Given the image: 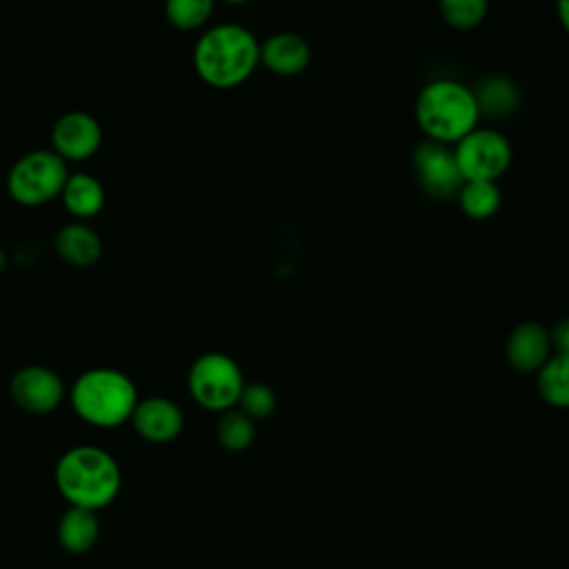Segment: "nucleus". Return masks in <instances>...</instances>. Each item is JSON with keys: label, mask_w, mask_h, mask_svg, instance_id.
Masks as SVG:
<instances>
[{"label": "nucleus", "mask_w": 569, "mask_h": 569, "mask_svg": "<svg viewBox=\"0 0 569 569\" xmlns=\"http://www.w3.org/2000/svg\"><path fill=\"white\" fill-rule=\"evenodd\" d=\"M260 64L256 36L236 22L209 27L193 47V69L213 89H233L249 80Z\"/></svg>", "instance_id": "obj_1"}, {"label": "nucleus", "mask_w": 569, "mask_h": 569, "mask_svg": "<svg viewBox=\"0 0 569 569\" xmlns=\"http://www.w3.org/2000/svg\"><path fill=\"white\" fill-rule=\"evenodd\" d=\"M122 476L116 458L93 445L64 451L56 465V487L69 507L104 509L120 491Z\"/></svg>", "instance_id": "obj_2"}, {"label": "nucleus", "mask_w": 569, "mask_h": 569, "mask_svg": "<svg viewBox=\"0 0 569 569\" xmlns=\"http://www.w3.org/2000/svg\"><path fill=\"white\" fill-rule=\"evenodd\" d=\"M416 120L427 140L456 144L473 131L480 120L473 89L453 78L427 82L416 100Z\"/></svg>", "instance_id": "obj_3"}, {"label": "nucleus", "mask_w": 569, "mask_h": 569, "mask_svg": "<svg viewBox=\"0 0 569 569\" xmlns=\"http://www.w3.org/2000/svg\"><path fill=\"white\" fill-rule=\"evenodd\" d=\"M136 405V385L127 373L111 367L87 369L71 387L73 411L100 429H113L131 420Z\"/></svg>", "instance_id": "obj_4"}, {"label": "nucleus", "mask_w": 569, "mask_h": 569, "mask_svg": "<svg viewBox=\"0 0 569 569\" xmlns=\"http://www.w3.org/2000/svg\"><path fill=\"white\" fill-rule=\"evenodd\" d=\"M67 178V162L53 149H36L13 162L7 176V191L22 207H40L60 198Z\"/></svg>", "instance_id": "obj_5"}, {"label": "nucleus", "mask_w": 569, "mask_h": 569, "mask_svg": "<svg viewBox=\"0 0 569 569\" xmlns=\"http://www.w3.org/2000/svg\"><path fill=\"white\" fill-rule=\"evenodd\" d=\"M187 387L191 398L207 411H227L238 405L244 380L233 358L209 351L193 360Z\"/></svg>", "instance_id": "obj_6"}, {"label": "nucleus", "mask_w": 569, "mask_h": 569, "mask_svg": "<svg viewBox=\"0 0 569 569\" xmlns=\"http://www.w3.org/2000/svg\"><path fill=\"white\" fill-rule=\"evenodd\" d=\"M453 158L462 182L491 180L496 182L511 164V144L496 129L476 127L456 142Z\"/></svg>", "instance_id": "obj_7"}, {"label": "nucleus", "mask_w": 569, "mask_h": 569, "mask_svg": "<svg viewBox=\"0 0 569 569\" xmlns=\"http://www.w3.org/2000/svg\"><path fill=\"white\" fill-rule=\"evenodd\" d=\"M9 396L22 411L44 416L56 411L62 402L64 385L53 369L42 365H27L11 376Z\"/></svg>", "instance_id": "obj_8"}, {"label": "nucleus", "mask_w": 569, "mask_h": 569, "mask_svg": "<svg viewBox=\"0 0 569 569\" xmlns=\"http://www.w3.org/2000/svg\"><path fill=\"white\" fill-rule=\"evenodd\" d=\"M413 169L425 193L433 198H451L462 187L453 151L447 144L425 140L413 151Z\"/></svg>", "instance_id": "obj_9"}, {"label": "nucleus", "mask_w": 569, "mask_h": 569, "mask_svg": "<svg viewBox=\"0 0 569 569\" xmlns=\"http://www.w3.org/2000/svg\"><path fill=\"white\" fill-rule=\"evenodd\" d=\"M102 144L100 122L87 111H67L51 127V149L64 162L89 160Z\"/></svg>", "instance_id": "obj_10"}, {"label": "nucleus", "mask_w": 569, "mask_h": 569, "mask_svg": "<svg viewBox=\"0 0 569 569\" xmlns=\"http://www.w3.org/2000/svg\"><path fill=\"white\" fill-rule=\"evenodd\" d=\"M131 425L136 433L149 442H169L182 431L184 416L173 400L151 396L138 400L131 413Z\"/></svg>", "instance_id": "obj_11"}, {"label": "nucleus", "mask_w": 569, "mask_h": 569, "mask_svg": "<svg viewBox=\"0 0 569 569\" xmlns=\"http://www.w3.org/2000/svg\"><path fill=\"white\" fill-rule=\"evenodd\" d=\"M507 360L518 371H538L551 353V336L538 322H520L507 338Z\"/></svg>", "instance_id": "obj_12"}, {"label": "nucleus", "mask_w": 569, "mask_h": 569, "mask_svg": "<svg viewBox=\"0 0 569 569\" xmlns=\"http://www.w3.org/2000/svg\"><path fill=\"white\" fill-rule=\"evenodd\" d=\"M311 62L309 42L291 31L276 33L260 44V64L276 76H298Z\"/></svg>", "instance_id": "obj_13"}, {"label": "nucleus", "mask_w": 569, "mask_h": 569, "mask_svg": "<svg viewBox=\"0 0 569 569\" xmlns=\"http://www.w3.org/2000/svg\"><path fill=\"white\" fill-rule=\"evenodd\" d=\"M53 247L58 251V256L71 264V267H91L100 260L102 256V242L100 236L84 222H69L64 224L56 238H53Z\"/></svg>", "instance_id": "obj_14"}, {"label": "nucleus", "mask_w": 569, "mask_h": 569, "mask_svg": "<svg viewBox=\"0 0 569 569\" xmlns=\"http://www.w3.org/2000/svg\"><path fill=\"white\" fill-rule=\"evenodd\" d=\"M62 207L76 220H89L98 216L104 207V189L102 182L89 173H69L62 191Z\"/></svg>", "instance_id": "obj_15"}, {"label": "nucleus", "mask_w": 569, "mask_h": 569, "mask_svg": "<svg viewBox=\"0 0 569 569\" xmlns=\"http://www.w3.org/2000/svg\"><path fill=\"white\" fill-rule=\"evenodd\" d=\"M100 536V522L96 511L82 507H69L58 522V542L67 553H87Z\"/></svg>", "instance_id": "obj_16"}, {"label": "nucleus", "mask_w": 569, "mask_h": 569, "mask_svg": "<svg viewBox=\"0 0 569 569\" xmlns=\"http://www.w3.org/2000/svg\"><path fill=\"white\" fill-rule=\"evenodd\" d=\"M480 116L487 113L491 118H502L516 111L520 102V91L513 80L505 76H487L473 89Z\"/></svg>", "instance_id": "obj_17"}, {"label": "nucleus", "mask_w": 569, "mask_h": 569, "mask_svg": "<svg viewBox=\"0 0 569 569\" xmlns=\"http://www.w3.org/2000/svg\"><path fill=\"white\" fill-rule=\"evenodd\" d=\"M456 196L462 213L471 220H487L500 207V189L491 180H467Z\"/></svg>", "instance_id": "obj_18"}, {"label": "nucleus", "mask_w": 569, "mask_h": 569, "mask_svg": "<svg viewBox=\"0 0 569 569\" xmlns=\"http://www.w3.org/2000/svg\"><path fill=\"white\" fill-rule=\"evenodd\" d=\"M538 393L553 407H569V353L549 356L538 369Z\"/></svg>", "instance_id": "obj_19"}, {"label": "nucleus", "mask_w": 569, "mask_h": 569, "mask_svg": "<svg viewBox=\"0 0 569 569\" xmlns=\"http://www.w3.org/2000/svg\"><path fill=\"white\" fill-rule=\"evenodd\" d=\"M216 0H164V18L178 31L204 27L213 13Z\"/></svg>", "instance_id": "obj_20"}, {"label": "nucleus", "mask_w": 569, "mask_h": 569, "mask_svg": "<svg viewBox=\"0 0 569 569\" xmlns=\"http://www.w3.org/2000/svg\"><path fill=\"white\" fill-rule=\"evenodd\" d=\"M216 438L222 449L242 451L253 440V422L240 409H227V411H222V416L218 420Z\"/></svg>", "instance_id": "obj_21"}, {"label": "nucleus", "mask_w": 569, "mask_h": 569, "mask_svg": "<svg viewBox=\"0 0 569 569\" xmlns=\"http://www.w3.org/2000/svg\"><path fill=\"white\" fill-rule=\"evenodd\" d=\"M438 7L442 20L451 29L471 31L485 20L489 11V0H438Z\"/></svg>", "instance_id": "obj_22"}, {"label": "nucleus", "mask_w": 569, "mask_h": 569, "mask_svg": "<svg viewBox=\"0 0 569 569\" xmlns=\"http://www.w3.org/2000/svg\"><path fill=\"white\" fill-rule=\"evenodd\" d=\"M238 405H240V411L247 413L249 418H267L276 409V396L267 385L251 382L242 387Z\"/></svg>", "instance_id": "obj_23"}, {"label": "nucleus", "mask_w": 569, "mask_h": 569, "mask_svg": "<svg viewBox=\"0 0 569 569\" xmlns=\"http://www.w3.org/2000/svg\"><path fill=\"white\" fill-rule=\"evenodd\" d=\"M549 336H551V347H556L558 353H569V318L558 320L549 331Z\"/></svg>", "instance_id": "obj_24"}, {"label": "nucleus", "mask_w": 569, "mask_h": 569, "mask_svg": "<svg viewBox=\"0 0 569 569\" xmlns=\"http://www.w3.org/2000/svg\"><path fill=\"white\" fill-rule=\"evenodd\" d=\"M556 11L562 29L569 33V0H556Z\"/></svg>", "instance_id": "obj_25"}, {"label": "nucleus", "mask_w": 569, "mask_h": 569, "mask_svg": "<svg viewBox=\"0 0 569 569\" xmlns=\"http://www.w3.org/2000/svg\"><path fill=\"white\" fill-rule=\"evenodd\" d=\"M222 2H227V4H247L249 0H222Z\"/></svg>", "instance_id": "obj_26"}]
</instances>
